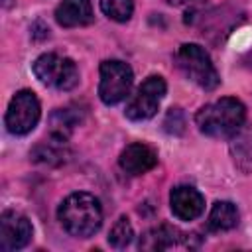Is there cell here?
<instances>
[{
    "instance_id": "obj_7",
    "label": "cell",
    "mask_w": 252,
    "mask_h": 252,
    "mask_svg": "<svg viewBox=\"0 0 252 252\" xmlns=\"http://www.w3.org/2000/svg\"><path fill=\"white\" fill-rule=\"evenodd\" d=\"M165 81L159 75H150L136 91V94L130 98L128 106H126V116L134 122L140 120H148L152 118L158 108L161 98L165 96Z\"/></svg>"
},
{
    "instance_id": "obj_19",
    "label": "cell",
    "mask_w": 252,
    "mask_h": 252,
    "mask_svg": "<svg viewBox=\"0 0 252 252\" xmlns=\"http://www.w3.org/2000/svg\"><path fill=\"white\" fill-rule=\"evenodd\" d=\"M165 130L169 134H181L183 132V126H185V120H183V114L179 108H171L165 116V122H163Z\"/></svg>"
},
{
    "instance_id": "obj_21",
    "label": "cell",
    "mask_w": 252,
    "mask_h": 252,
    "mask_svg": "<svg viewBox=\"0 0 252 252\" xmlns=\"http://www.w3.org/2000/svg\"><path fill=\"white\" fill-rule=\"evenodd\" d=\"M2 4H4V6H8V4H10V0H2Z\"/></svg>"
},
{
    "instance_id": "obj_16",
    "label": "cell",
    "mask_w": 252,
    "mask_h": 252,
    "mask_svg": "<svg viewBox=\"0 0 252 252\" xmlns=\"http://www.w3.org/2000/svg\"><path fill=\"white\" fill-rule=\"evenodd\" d=\"M49 122H51V136L67 142L69 134L81 122V112H77L75 108H57L51 114Z\"/></svg>"
},
{
    "instance_id": "obj_6",
    "label": "cell",
    "mask_w": 252,
    "mask_h": 252,
    "mask_svg": "<svg viewBox=\"0 0 252 252\" xmlns=\"http://www.w3.org/2000/svg\"><path fill=\"white\" fill-rule=\"evenodd\" d=\"M132 69L128 63L118 59H108L100 63V83L98 96L104 104H116L124 100L132 87Z\"/></svg>"
},
{
    "instance_id": "obj_1",
    "label": "cell",
    "mask_w": 252,
    "mask_h": 252,
    "mask_svg": "<svg viewBox=\"0 0 252 252\" xmlns=\"http://www.w3.org/2000/svg\"><path fill=\"white\" fill-rule=\"evenodd\" d=\"M63 228L77 238L93 236L102 224V209L94 195L91 193H71L57 211Z\"/></svg>"
},
{
    "instance_id": "obj_9",
    "label": "cell",
    "mask_w": 252,
    "mask_h": 252,
    "mask_svg": "<svg viewBox=\"0 0 252 252\" xmlns=\"http://www.w3.org/2000/svg\"><path fill=\"white\" fill-rule=\"evenodd\" d=\"M169 207H171L173 217H177L179 220H193L203 213L205 199L195 187L179 185V187L171 189Z\"/></svg>"
},
{
    "instance_id": "obj_12",
    "label": "cell",
    "mask_w": 252,
    "mask_h": 252,
    "mask_svg": "<svg viewBox=\"0 0 252 252\" xmlns=\"http://www.w3.org/2000/svg\"><path fill=\"white\" fill-rule=\"evenodd\" d=\"M230 158L236 169L242 173H252V124L242 126L230 138Z\"/></svg>"
},
{
    "instance_id": "obj_10",
    "label": "cell",
    "mask_w": 252,
    "mask_h": 252,
    "mask_svg": "<svg viewBox=\"0 0 252 252\" xmlns=\"http://www.w3.org/2000/svg\"><path fill=\"white\" fill-rule=\"evenodd\" d=\"M118 163L126 173L140 175V173L150 171L158 163V156L146 144H130L122 150V154L118 158Z\"/></svg>"
},
{
    "instance_id": "obj_14",
    "label": "cell",
    "mask_w": 252,
    "mask_h": 252,
    "mask_svg": "<svg viewBox=\"0 0 252 252\" xmlns=\"http://www.w3.org/2000/svg\"><path fill=\"white\" fill-rule=\"evenodd\" d=\"M238 224V209L234 203L230 201H217L209 213L207 219V226L215 232H222V230H230Z\"/></svg>"
},
{
    "instance_id": "obj_3",
    "label": "cell",
    "mask_w": 252,
    "mask_h": 252,
    "mask_svg": "<svg viewBox=\"0 0 252 252\" xmlns=\"http://www.w3.org/2000/svg\"><path fill=\"white\" fill-rule=\"evenodd\" d=\"M177 67L181 73L195 85H199L205 91H213L219 85V73L209 57V53L197 45V43H183L177 49Z\"/></svg>"
},
{
    "instance_id": "obj_5",
    "label": "cell",
    "mask_w": 252,
    "mask_h": 252,
    "mask_svg": "<svg viewBox=\"0 0 252 252\" xmlns=\"http://www.w3.org/2000/svg\"><path fill=\"white\" fill-rule=\"evenodd\" d=\"M39 116H41V108H39V100L35 93L24 89L16 93L14 98L10 100L6 116H4V124L10 134L24 136V134H30L37 126Z\"/></svg>"
},
{
    "instance_id": "obj_15",
    "label": "cell",
    "mask_w": 252,
    "mask_h": 252,
    "mask_svg": "<svg viewBox=\"0 0 252 252\" xmlns=\"http://www.w3.org/2000/svg\"><path fill=\"white\" fill-rule=\"evenodd\" d=\"M33 161H41V163H49V165H57L63 163L67 159V142L49 136V140H43L41 144H37L32 152Z\"/></svg>"
},
{
    "instance_id": "obj_20",
    "label": "cell",
    "mask_w": 252,
    "mask_h": 252,
    "mask_svg": "<svg viewBox=\"0 0 252 252\" xmlns=\"http://www.w3.org/2000/svg\"><path fill=\"white\" fill-rule=\"evenodd\" d=\"M169 4H173V6H181V4H187V2H191V0H167Z\"/></svg>"
},
{
    "instance_id": "obj_13",
    "label": "cell",
    "mask_w": 252,
    "mask_h": 252,
    "mask_svg": "<svg viewBox=\"0 0 252 252\" xmlns=\"http://www.w3.org/2000/svg\"><path fill=\"white\" fill-rule=\"evenodd\" d=\"M179 240H181V236H179L177 228H173L169 224H159V226L144 232L138 246H140V250L156 252V250H167V248L175 246Z\"/></svg>"
},
{
    "instance_id": "obj_4",
    "label": "cell",
    "mask_w": 252,
    "mask_h": 252,
    "mask_svg": "<svg viewBox=\"0 0 252 252\" xmlns=\"http://www.w3.org/2000/svg\"><path fill=\"white\" fill-rule=\"evenodd\" d=\"M33 75L47 87L57 91H71L79 83V69L73 59L57 55V53H43L33 61Z\"/></svg>"
},
{
    "instance_id": "obj_11",
    "label": "cell",
    "mask_w": 252,
    "mask_h": 252,
    "mask_svg": "<svg viewBox=\"0 0 252 252\" xmlns=\"http://www.w3.org/2000/svg\"><path fill=\"white\" fill-rule=\"evenodd\" d=\"M55 20L63 28H79L93 22L91 0H63L55 10Z\"/></svg>"
},
{
    "instance_id": "obj_18",
    "label": "cell",
    "mask_w": 252,
    "mask_h": 252,
    "mask_svg": "<svg viewBox=\"0 0 252 252\" xmlns=\"http://www.w3.org/2000/svg\"><path fill=\"white\" fill-rule=\"evenodd\" d=\"M132 236H134V230H132L130 220L126 217H120L108 232V244L114 248H126L132 242Z\"/></svg>"
},
{
    "instance_id": "obj_2",
    "label": "cell",
    "mask_w": 252,
    "mask_h": 252,
    "mask_svg": "<svg viewBox=\"0 0 252 252\" xmlns=\"http://www.w3.org/2000/svg\"><path fill=\"white\" fill-rule=\"evenodd\" d=\"M246 118V108L238 98L224 96L213 104H205L197 114V128L211 138H232Z\"/></svg>"
},
{
    "instance_id": "obj_8",
    "label": "cell",
    "mask_w": 252,
    "mask_h": 252,
    "mask_svg": "<svg viewBox=\"0 0 252 252\" xmlns=\"http://www.w3.org/2000/svg\"><path fill=\"white\" fill-rule=\"evenodd\" d=\"M33 228L28 217L16 211H4L0 217V248L4 252L20 250L32 240Z\"/></svg>"
},
{
    "instance_id": "obj_17",
    "label": "cell",
    "mask_w": 252,
    "mask_h": 252,
    "mask_svg": "<svg viewBox=\"0 0 252 252\" xmlns=\"http://www.w3.org/2000/svg\"><path fill=\"white\" fill-rule=\"evenodd\" d=\"M98 4H100V10L114 22H126L134 12L132 0H100Z\"/></svg>"
}]
</instances>
